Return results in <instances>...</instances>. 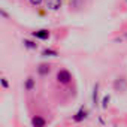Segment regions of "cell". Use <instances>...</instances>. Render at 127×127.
I'll use <instances>...</instances> for the list:
<instances>
[{
    "instance_id": "obj_1",
    "label": "cell",
    "mask_w": 127,
    "mask_h": 127,
    "mask_svg": "<svg viewBox=\"0 0 127 127\" xmlns=\"http://www.w3.org/2000/svg\"><path fill=\"white\" fill-rule=\"evenodd\" d=\"M57 81L60 84H69L72 81V73L66 69H61V70L57 72Z\"/></svg>"
},
{
    "instance_id": "obj_2",
    "label": "cell",
    "mask_w": 127,
    "mask_h": 127,
    "mask_svg": "<svg viewBox=\"0 0 127 127\" xmlns=\"http://www.w3.org/2000/svg\"><path fill=\"white\" fill-rule=\"evenodd\" d=\"M114 88L117 90V91H126L127 90V79L124 78V76H121V78H117L115 81H114Z\"/></svg>"
},
{
    "instance_id": "obj_3",
    "label": "cell",
    "mask_w": 127,
    "mask_h": 127,
    "mask_svg": "<svg viewBox=\"0 0 127 127\" xmlns=\"http://www.w3.org/2000/svg\"><path fill=\"white\" fill-rule=\"evenodd\" d=\"M87 117H88V109H87V108H81V109L72 117V120H73L75 123H81V121L87 120Z\"/></svg>"
},
{
    "instance_id": "obj_4",
    "label": "cell",
    "mask_w": 127,
    "mask_h": 127,
    "mask_svg": "<svg viewBox=\"0 0 127 127\" xmlns=\"http://www.w3.org/2000/svg\"><path fill=\"white\" fill-rule=\"evenodd\" d=\"M61 5H63L61 0H45V6H46V9H49V11H52V12L58 11V9L61 8Z\"/></svg>"
},
{
    "instance_id": "obj_5",
    "label": "cell",
    "mask_w": 127,
    "mask_h": 127,
    "mask_svg": "<svg viewBox=\"0 0 127 127\" xmlns=\"http://www.w3.org/2000/svg\"><path fill=\"white\" fill-rule=\"evenodd\" d=\"M32 34H33V37L40 39V40H48L49 36H51L49 30H45V29H43V30H36V32H33Z\"/></svg>"
},
{
    "instance_id": "obj_6",
    "label": "cell",
    "mask_w": 127,
    "mask_h": 127,
    "mask_svg": "<svg viewBox=\"0 0 127 127\" xmlns=\"http://www.w3.org/2000/svg\"><path fill=\"white\" fill-rule=\"evenodd\" d=\"M32 126L33 127H45L46 126V120L40 115H34L32 118Z\"/></svg>"
},
{
    "instance_id": "obj_7",
    "label": "cell",
    "mask_w": 127,
    "mask_h": 127,
    "mask_svg": "<svg viewBox=\"0 0 127 127\" xmlns=\"http://www.w3.org/2000/svg\"><path fill=\"white\" fill-rule=\"evenodd\" d=\"M34 87H36L34 78H33V76H29V78L26 79V82H24V90H26V91H32Z\"/></svg>"
},
{
    "instance_id": "obj_8",
    "label": "cell",
    "mask_w": 127,
    "mask_h": 127,
    "mask_svg": "<svg viewBox=\"0 0 127 127\" xmlns=\"http://www.w3.org/2000/svg\"><path fill=\"white\" fill-rule=\"evenodd\" d=\"M51 72V66L49 64H39L37 66V73L40 75V76H45V75H48Z\"/></svg>"
},
{
    "instance_id": "obj_9",
    "label": "cell",
    "mask_w": 127,
    "mask_h": 127,
    "mask_svg": "<svg viewBox=\"0 0 127 127\" xmlns=\"http://www.w3.org/2000/svg\"><path fill=\"white\" fill-rule=\"evenodd\" d=\"M91 99H93V105L97 106L99 105V82H96L94 87H93V96H91Z\"/></svg>"
},
{
    "instance_id": "obj_10",
    "label": "cell",
    "mask_w": 127,
    "mask_h": 127,
    "mask_svg": "<svg viewBox=\"0 0 127 127\" xmlns=\"http://www.w3.org/2000/svg\"><path fill=\"white\" fill-rule=\"evenodd\" d=\"M57 55H58V52L55 49H51V48H46L42 51V57H57Z\"/></svg>"
},
{
    "instance_id": "obj_11",
    "label": "cell",
    "mask_w": 127,
    "mask_h": 127,
    "mask_svg": "<svg viewBox=\"0 0 127 127\" xmlns=\"http://www.w3.org/2000/svg\"><path fill=\"white\" fill-rule=\"evenodd\" d=\"M23 43H24V46H26L27 49H37V43H36V42H33V40L24 39V40H23Z\"/></svg>"
},
{
    "instance_id": "obj_12",
    "label": "cell",
    "mask_w": 127,
    "mask_h": 127,
    "mask_svg": "<svg viewBox=\"0 0 127 127\" xmlns=\"http://www.w3.org/2000/svg\"><path fill=\"white\" fill-rule=\"evenodd\" d=\"M109 102H111V96L106 94V96H103V99H102V105H100V106H102L103 109H106L108 105H109Z\"/></svg>"
},
{
    "instance_id": "obj_13",
    "label": "cell",
    "mask_w": 127,
    "mask_h": 127,
    "mask_svg": "<svg viewBox=\"0 0 127 127\" xmlns=\"http://www.w3.org/2000/svg\"><path fill=\"white\" fill-rule=\"evenodd\" d=\"M29 2H30V5H33V6H40L42 3H43V0H29Z\"/></svg>"
},
{
    "instance_id": "obj_14",
    "label": "cell",
    "mask_w": 127,
    "mask_h": 127,
    "mask_svg": "<svg viewBox=\"0 0 127 127\" xmlns=\"http://www.w3.org/2000/svg\"><path fill=\"white\" fill-rule=\"evenodd\" d=\"M0 82H2V87H3V88H8V87H9V82H8L6 78H2V79H0Z\"/></svg>"
},
{
    "instance_id": "obj_15",
    "label": "cell",
    "mask_w": 127,
    "mask_h": 127,
    "mask_svg": "<svg viewBox=\"0 0 127 127\" xmlns=\"http://www.w3.org/2000/svg\"><path fill=\"white\" fill-rule=\"evenodd\" d=\"M115 40H117V42H118V40H120V42H121V40H127V33H124L121 37H117Z\"/></svg>"
},
{
    "instance_id": "obj_16",
    "label": "cell",
    "mask_w": 127,
    "mask_h": 127,
    "mask_svg": "<svg viewBox=\"0 0 127 127\" xmlns=\"http://www.w3.org/2000/svg\"><path fill=\"white\" fill-rule=\"evenodd\" d=\"M0 14H2V17H5V18H8V14H6L5 11H0Z\"/></svg>"
},
{
    "instance_id": "obj_17",
    "label": "cell",
    "mask_w": 127,
    "mask_h": 127,
    "mask_svg": "<svg viewBox=\"0 0 127 127\" xmlns=\"http://www.w3.org/2000/svg\"><path fill=\"white\" fill-rule=\"evenodd\" d=\"M126 2H127V0H126Z\"/></svg>"
}]
</instances>
